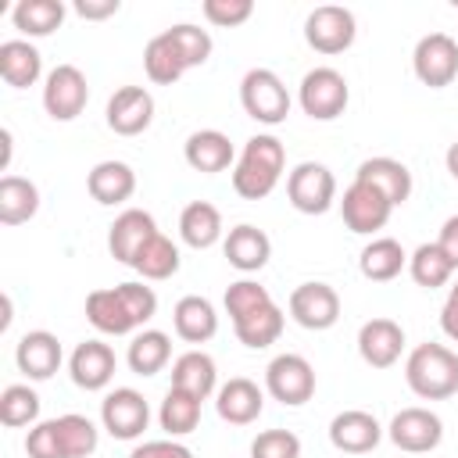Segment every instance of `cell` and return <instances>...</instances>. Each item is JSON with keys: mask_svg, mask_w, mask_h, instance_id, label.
Listing matches in <instances>:
<instances>
[{"mask_svg": "<svg viewBox=\"0 0 458 458\" xmlns=\"http://www.w3.org/2000/svg\"><path fill=\"white\" fill-rule=\"evenodd\" d=\"M179 236L193 250H208L222 240V211L208 200H190L179 215Z\"/></svg>", "mask_w": 458, "mask_h": 458, "instance_id": "26", "label": "cell"}, {"mask_svg": "<svg viewBox=\"0 0 458 458\" xmlns=\"http://www.w3.org/2000/svg\"><path fill=\"white\" fill-rule=\"evenodd\" d=\"M386 437L394 440V447H401L408 454H426L444 440V422L429 408H401L390 419Z\"/></svg>", "mask_w": 458, "mask_h": 458, "instance_id": "11", "label": "cell"}, {"mask_svg": "<svg viewBox=\"0 0 458 458\" xmlns=\"http://www.w3.org/2000/svg\"><path fill=\"white\" fill-rule=\"evenodd\" d=\"M200 404H204V401H197L193 394L168 386V394H165V401H161V411H157L161 429H165L168 437H186V433H193L197 422H200Z\"/></svg>", "mask_w": 458, "mask_h": 458, "instance_id": "35", "label": "cell"}, {"mask_svg": "<svg viewBox=\"0 0 458 458\" xmlns=\"http://www.w3.org/2000/svg\"><path fill=\"white\" fill-rule=\"evenodd\" d=\"M204 18L218 29H236L243 25L250 14H254V4L250 0H204Z\"/></svg>", "mask_w": 458, "mask_h": 458, "instance_id": "46", "label": "cell"}, {"mask_svg": "<svg viewBox=\"0 0 458 458\" xmlns=\"http://www.w3.org/2000/svg\"><path fill=\"white\" fill-rule=\"evenodd\" d=\"M354 179L358 182H369L372 190H379L394 208L411 197V172L397 157H369V161L358 165Z\"/></svg>", "mask_w": 458, "mask_h": 458, "instance_id": "23", "label": "cell"}, {"mask_svg": "<svg viewBox=\"0 0 458 458\" xmlns=\"http://www.w3.org/2000/svg\"><path fill=\"white\" fill-rule=\"evenodd\" d=\"M404 351V329L394 318H369L358 329V354L372 369H390Z\"/></svg>", "mask_w": 458, "mask_h": 458, "instance_id": "18", "label": "cell"}, {"mask_svg": "<svg viewBox=\"0 0 458 458\" xmlns=\"http://www.w3.org/2000/svg\"><path fill=\"white\" fill-rule=\"evenodd\" d=\"M86 190L97 204H125L136 193V172L125 161H100L86 175Z\"/></svg>", "mask_w": 458, "mask_h": 458, "instance_id": "25", "label": "cell"}, {"mask_svg": "<svg viewBox=\"0 0 458 458\" xmlns=\"http://www.w3.org/2000/svg\"><path fill=\"white\" fill-rule=\"evenodd\" d=\"M39 211V190L32 179L21 175H4L0 179V222L4 225H21Z\"/></svg>", "mask_w": 458, "mask_h": 458, "instance_id": "31", "label": "cell"}, {"mask_svg": "<svg viewBox=\"0 0 458 458\" xmlns=\"http://www.w3.org/2000/svg\"><path fill=\"white\" fill-rule=\"evenodd\" d=\"M283 326H286V315H283V308H279L276 301H268V304H261L258 311H250V315H243V318L233 322L236 340H240L243 347H250V351H261V347L276 344L279 333H283Z\"/></svg>", "mask_w": 458, "mask_h": 458, "instance_id": "30", "label": "cell"}, {"mask_svg": "<svg viewBox=\"0 0 458 458\" xmlns=\"http://www.w3.org/2000/svg\"><path fill=\"white\" fill-rule=\"evenodd\" d=\"M283 165H286V150L283 143L272 136V132H258L243 143L240 157H236V168H233V190L243 197V200H261L276 190L279 175H283Z\"/></svg>", "mask_w": 458, "mask_h": 458, "instance_id": "1", "label": "cell"}, {"mask_svg": "<svg viewBox=\"0 0 458 458\" xmlns=\"http://www.w3.org/2000/svg\"><path fill=\"white\" fill-rule=\"evenodd\" d=\"M250 458H301V437L290 429H265L250 440Z\"/></svg>", "mask_w": 458, "mask_h": 458, "instance_id": "43", "label": "cell"}, {"mask_svg": "<svg viewBox=\"0 0 458 458\" xmlns=\"http://www.w3.org/2000/svg\"><path fill=\"white\" fill-rule=\"evenodd\" d=\"M286 197L301 215H326L336 200V179L318 161H301L286 175Z\"/></svg>", "mask_w": 458, "mask_h": 458, "instance_id": "6", "label": "cell"}, {"mask_svg": "<svg viewBox=\"0 0 458 458\" xmlns=\"http://www.w3.org/2000/svg\"><path fill=\"white\" fill-rule=\"evenodd\" d=\"M57 433H61V444H64L68 458H86V454H93L97 444H100L97 426H93L86 415H75V411H68V415L57 419Z\"/></svg>", "mask_w": 458, "mask_h": 458, "instance_id": "40", "label": "cell"}, {"mask_svg": "<svg viewBox=\"0 0 458 458\" xmlns=\"http://www.w3.org/2000/svg\"><path fill=\"white\" fill-rule=\"evenodd\" d=\"M168 358H172V340L161 329L136 333L132 344H129V354H125V361H129V369L136 376H157L168 365Z\"/></svg>", "mask_w": 458, "mask_h": 458, "instance_id": "33", "label": "cell"}, {"mask_svg": "<svg viewBox=\"0 0 458 458\" xmlns=\"http://www.w3.org/2000/svg\"><path fill=\"white\" fill-rule=\"evenodd\" d=\"M172 386L193 394L197 401H208L218 390V369L215 358L204 351H186L172 361Z\"/></svg>", "mask_w": 458, "mask_h": 458, "instance_id": "24", "label": "cell"}, {"mask_svg": "<svg viewBox=\"0 0 458 458\" xmlns=\"http://www.w3.org/2000/svg\"><path fill=\"white\" fill-rule=\"evenodd\" d=\"M61 340L47 329H32L18 340L14 347V361L29 379H50L61 369Z\"/></svg>", "mask_w": 458, "mask_h": 458, "instance_id": "20", "label": "cell"}, {"mask_svg": "<svg viewBox=\"0 0 458 458\" xmlns=\"http://www.w3.org/2000/svg\"><path fill=\"white\" fill-rule=\"evenodd\" d=\"M222 250H225V261H229L236 272H258V268H265L268 258H272V240L265 236V229L243 222V225H233V229H229Z\"/></svg>", "mask_w": 458, "mask_h": 458, "instance_id": "22", "label": "cell"}, {"mask_svg": "<svg viewBox=\"0 0 458 458\" xmlns=\"http://www.w3.org/2000/svg\"><path fill=\"white\" fill-rule=\"evenodd\" d=\"M154 233H157V222H154L150 211H143V208H125V211L111 222V229H107V250H111L114 261H122V265L132 268L140 247H143Z\"/></svg>", "mask_w": 458, "mask_h": 458, "instance_id": "15", "label": "cell"}, {"mask_svg": "<svg viewBox=\"0 0 458 458\" xmlns=\"http://www.w3.org/2000/svg\"><path fill=\"white\" fill-rule=\"evenodd\" d=\"M437 247L444 250V258L458 268V215H451L444 225H440V236H437Z\"/></svg>", "mask_w": 458, "mask_h": 458, "instance_id": "49", "label": "cell"}, {"mask_svg": "<svg viewBox=\"0 0 458 458\" xmlns=\"http://www.w3.org/2000/svg\"><path fill=\"white\" fill-rule=\"evenodd\" d=\"M39 419V397L29 383H11L4 394H0V422L7 429H18V426H36Z\"/></svg>", "mask_w": 458, "mask_h": 458, "instance_id": "39", "label": "cell"}, {"mask_svg": "<svg viewBox=\"0 0 458 458\" xmlns=\"http://www.w3.org/2000/svg\"><path fill=\"white\" fill-rule=\"evenodd\" d=\"M182 157L193 172H204V175H215V172H225L233 161H236V150L229 143L225 132L218 129H197L190 132L186 147H182Z\"/></svg>", "mask_w": 458, "mask_h": 458, "instance_id": "21", "label": "cell"}, {"mask_svg": "<svg viewBox=\"0 0 458 458\" xmlns=\"http://www.w3.org/2000/svg\"><path fill=\"white\" fill-rule=\"evenodd\" d=\"M261 408H265V394L247 376H233L215 390V411L229 426H250L261 415Z\"/></svg>", "mask_w": 458, "mask_h": 458, "instance_id": "16", "label": "cell"}, {"mask_svg": "<svg viewBox=\"0 0 458 458\" xmlns=\"http://www.w3.org/2000/svg\"><path fill=\"white\" fill-rule=\"evenodd\" d=\"M444 161H447V172H451V175L458 179V140H454V143L447 147V154H444Z\"/></svg>", "mask_w": 458, "mask_h": 458, "instance_id": "51", "label": "cell"}, {"mask_svg": "<svg viewBox=\"0 0 458 458\" xmlns=\"http://www.w3.org/2000/svg\"><path fill=\"white\" fill-rule=\"evenodd\" d=\"M118 0H75V14L79 18H89V21H100V18H111L118 14Z\"/></svg>", "mask_w": 458, "mask_h": 458, "instance_id": "48", "label": "cell"}, {"mask_svg": "<svg viewBox=\"0 0 458 458\" xmlns=\"http://www.w3.org/2000/svg\"><path fill=\"white\" fill-rule=\"evenodd\" d=\"M143 72H147L150 82L172 86V82H179L182 72H190V68H186V61L179 57V50H175V43L168 39V32H157V36L147 43V50H143Z\"/></svg>", "mask_w": 458, "mask_h": 458, "instance_id": "34", "label": "cell"}, {"mask_svg": "<svg viewBox=\"0 0 458 458\" xmlns=\"http://www.w3.org/2000/svg\"><path fill=\"white\" fill-rule=\"evenodd\" d=\"M440 329L458 344V283L451 286V293H447V301L440 308Z\"/></svg>", "mask_w": 458, "mask_h": 458, "instance_id": "50", "label": "cell"}, {"mask_svg": "<svg viewBox=\"0 0 458 458\" xmlns=\"http://www.w3.org/2000/svg\"><path fill=\"white\" fill-rule=\"evenodd\" d=\"M86 318H89V326L97 333H107V336H125V333L136 329V322L129 318V311H125V304H122V297H118L114 286L93 290L86 297Z\"/></svg>", "mask_w": 458, "mask_h": 458, "instance_id": "29", "label": "cell"}, {"mask_svg": "<svg viewBox=\"0 0 458 458\" xmlns=\"http://www.w3.org/2000/svg\"><path fill=\"white\" fill-rule=\"evenodd\" d=\"M354 14L340 4H322L304 18V39L318 54H344L354 43Z\"/></svg>", "mask_w": 458, "mask_h": 458, "instance_id": "8", "label": "cell"}, {"mask_svg": "<svg viewBox=\"0 0 458 458\" xmlns=\"http://www.w3.org/2000/svg\"><path fill=\"white\" fill-rule=\"evenodd\" d=\"M404 265H408V254H404V247H401L397 240H390V236L372 240V243L361 250V258H358L361 276L372 279V283H390V279H397Z\"/></svg>", "mask_w": 458, "mask_h": 458, "instance_id": "32", "label": "cell"}, {"mask_svg": "<svg viewBox=\"0 0 458 458\" xmlns=\"http://www.w3.org/2000/svg\"><path fill=\"white\" fill-rule=\"evenodd\" d=\"M11 21L25 36H50L64 21V4L61 0H21L11 11Z\"/></svg>", "mask_w": 458, "mask_h": 458, "instance_id": "36", "label": "cell"}, {"mask_svg": "<svg viewBox=\"0 0 458 458\" xmlns=\"http://www.w3.org/2000/svg\"><path fill=\"white\" fill-rule=\"evenodd\" d=\"M301 107L308 118L315 122H333L344 114L347 100H351V89H347V79L336 72V68H311L304 79H301V93H297Z\"/></svg>", "mask_w": 458, "mask_h": 458, "instance_id": "4", "label": "cell"}, {"mask_svg": "<svg viewBox=\"0 0 458 458\" xmlns=\"http://www.w3.org/2000/svg\"><path fill=\"white\" fill-rule=\"evenodd\" d=\"M25 454L29 458H68L64 444H61V433H57V419H47V422H36L25 437Z\"/></svg>", "mask_w": 458, "mask_h": 458, "instance_id": "44", "label": "cell"}, {"mask_svg": "<svg viewBox=\"0 0 458 458\" xmlns=\"http://www.w3.org/2000/svg\"><path fill=\"white\" fill-rule=\"evenodd\" d=\"M290 315L297 326L322 333L340 318V293L329 283H301L290 293Z\"/></svg>", "mask_w": 458, "mask_h": 458, "instance_id": "13", "label": "cell"}, {"mask_svg": "<svg viewBox=\"0 0 458 458\" xmlns=\"http://www.w3.org/2000/svg\"><path fill=\"white\" fill-rule=\"evenodd\" d=\"M408 272H411V279H415L419 286L437 290V286H444V283L454 276V265L444 258V250H440L437 240H433V243H419V247L408 254Z\"/></svg>", "mask_w": 458, "mask_h": 458, "instance_id": "38", "label": "cell"}, {"mask_svg": "<svg viewBox=\"0 0 458 458\" xmlns=\"http://www.w3.org/2000/svg\"><path fill=\"white\" fill-rule=\"evenodd\" d=\"M240 104L243 111L261 125H279L290 114V93L283 79L272 68H250L240 82Z\"/></svg>", "mask_w": 458, "mask_h": 458, "instance_id": "3", "label": "cell"}, {"mask_svg": "<svg viewBox=\"0 0 458 458\" xmlns=\"http://www.w3.org/2000/svg\"><path fill=\"white\" fill-rule=\"evenodd\" d=\"M100 422L114 440H136L147 422H150V408L143 401L140 390L132 386H114L104 401H100Z\"/></svg>", "mask_w": 458, "mask_h": 458, "instance_id": "10", "label": "cell"}, {"mask_svg": "<svg viewBox=\"0 0 458 458\" xmlns=\"http://www.w3.org/2000/svg\"><path fill=\"white\" fill-rule=\"evenodd\" d=\"M114 290H118V297H122V304H125V311H129V318H132L136 326H143V322L154 318V311H157V293H154L150 286H143V283H118Z\"/></svg>", "mask_w": 458, "mask_h": 458, "instance_id": "45", "label": "cell"}, {"mask_svg": "<svg viewBox=\"0 0 458 458\" xmlns=\"http://www.w3.org/2000/svg\"><path fill=\"white\" fill-rule=\"evenodd\" d=\"M72 383L82 390H104L114 379V351L104 340H82L68 358Z\"/></svg>", "mask_w": 458, "mask_h": 458, "instance_id": "19", "label": "cell"}, {"mask_svg": "<svg viewBox=\"0 0 458 458\" xmlns=\"http://www.w3.org/2000/svg\"><path fill=\"white\" fill-rule=\"evenodd\" d=\"M411 68H415V79L429 89H444L454 82L458 75V39H451L447 32H429L415 43V54H411Z\"/></svg>", "mask_w": 458, "mask_h": 458, "instance_id": "7", "label": "cell"}, {"mask_svg": "<svg viewBox=\"0 0 458 458\" xmlns=\"http://www.w3.org/2000/svg\"><path fill=\"white\" fill-rule=\"evenodd\" d=\"M340 211H344V225L351 229V233H376V229H383L386 222H390V211H394V204L379 193V190H372L369 182H351L347 190H344V200H340Z\"/></svg>", "mask_w": 458, "mask_h": 458, "instance_id": "12", "label": "cell"}, {"mask_svg": "<svg viewBox=\"0 0 458 458\" xmlns=\"http://www.w3.org/2000/svg\"><path fill=\"white\" fill-rule=\"evenodd\" d=\"M265 390L286 404V408H297L304 401L315 397V369L304 354H276L265 369Z\"/></svg>", "mask_w": 458, "mask_h": 458, "instance_id": "5", "label": "cell"}, {"mask_svg": "<svg viewBox=\"0 0 458 458\" xmlns=\"http://www.w3.org/2000/svg\"><path fill=\"white\" fill-rule=\"evenodd\" d=\"M154 122V97L143 86H122L107 100V129L118 136H140Z\"/></svg>", "mask_w": 458, "mask_h": 458, "instance_id": "14", "label": "cell"}, {"mask_svg": "<svg viewBox=\"0 0 458 458\" xmlns=\"http://www.w3.org/2000/svg\"><path fill=\"white\" fill-rule=\"evenodd\" d=\"M222 301H225V315L236 322V318L258 311L261 304H268L272 293H268L261 283H254V279H236V283H229V290H225Z\"/></svg>", "mask_w": 458, "mask_h": 458, "instance_id": "42", "label": "cell"}, {"mask_svg": "<svg viewBox=\"0 0 458 458\" xmlns=\"http://www.w3.org/2000/svg\"><path fill=\"white\" fill-rule=\"evenodd\" d=\"M165 32H168V39L175 43L179 57L186 61V68H197V64H204V61L211 57V36H208V29L190 25V21H179V25L165 29Z\"/></svg>", "mask_w": 458, "mask_h": 458, "instance_id": "41", "label": "cell"}, {"mask_svg": "<svg viewBox=\"0 0 458 458\" xmlns=\"http://www.w3.org/2000/svg\"><path fill=\"white\" fill-rule=\"evenodd\" d=\"M89 100V86H86V75L75 68V64H57L47 82H43V107L54 122H72L82 114Z\"/></svg>", "mask_w": 458, "mask_h": 458, "instance_id": "9", "label": "cell"}, {"mask_svg": "<svg viewBox=\"0 0 458 458\" xmlns=\"http://www.w3.org/2000/svg\"><path fill=\"white\" fill-rule=\"evenodd\" d=\"M132 268H136L143 279H168V276L179 272V247H175L168 236L154 233V236L140 247Z\"/></svg>", "mask_w": 458, "mask_h": 458, "instance_id": "37", "label": "cell"}, {"mask_svg": "<svg viewBox=\"0 0 458 458\" xmlns=\"http://www.w3.org/2000/svg\"><path fill=\"white\" fill-rule=\"evenodd\" d=\"M39 72H43V57H39V50L29 39L0 43V75H4L7 86H14V89L36 86Z\"/></svg>", "mask_w": 458, "mask_h": 458, "instance_id": "28", "label": "cell"}, {"mask_svg": "<svg viewBox=\"0 0 458 458\" xmlns=\"http://www.w3.org/2000/svg\"><path fill=\"white\" fill-rule=\"evenodd\" d=\"M129 458H193V451L179 440H147V444L132 447Z\"/></svg>", "mask_w": 458, "mask_h": 458, "instance_id": "47", "label": "cell"}, {"mask_svg": "<svg viewBox=\"0 0 458 458\" xmlns=\"http://www.w3.org/2000/svg\"><path fill=\"white\" fill-rule=\"evenodd\" d=\"M451 4H454V7H458V0H451Z\"/></svg>", "mask_w": 458, "mask_h": 458, "instance_id": "52", "label": "cell"}, {"mask_svg": "<svg viewBox=\"0 0 458 458\" xmlns=\"http://www.w3.org/2000/svg\"><path fill=\"white\" fill-rule=\"evenodd\" d=\"M172 326H175V333H179L186 344H204V340H211V336L218 333L215 304H211L208 297L190 293V297H182V301L175 304V311H172Z\"/></svg>", "mask_w": 458, "mask_h": 458, "instance_id": "27", "label": "cell"}, {"mask_svg": "<svg viewBox=\"0 0 458 458\" xmlns=\"http://www.w3.org/2000/svg\"><path fill=\"white\" fill-rule=\"evenodd\" d=\"M404 379L422 401H447L458 394V354L444 344H419L404 361Z\"/></svg>", "mask_w": 458, "mask_h": 458, "instance_id": "2", "label": "cell"}, {"mask_svg": "<svg viewBox=\"0 0 458 458\" xmlns=\"http://www.w3.org/2000/svg\"><path fill=\"white\" fill-rule=\"evenodd\" d=\"M383 440V426L376 422V415L361 411V408H347L340 415H333L329 422V444L344 454H365Z\"/></svg>", "mask_w": 458, "mask_h": 458, "instance_id": "17", "label": "cell"}]
</instances>
